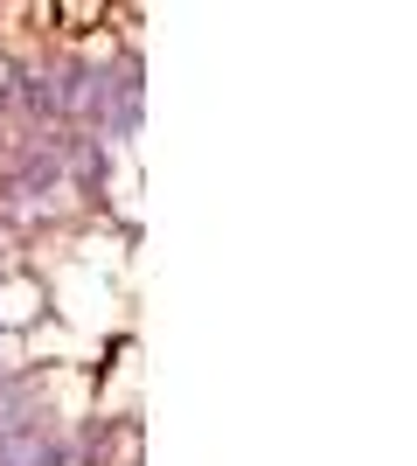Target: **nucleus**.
<instances>
[{
    "label": "nucleus",
    "mask_w": 417,
    "mask_h": 466,
    "mask_svg": "<svg viewBox=\"0 0 417 466\" xmlns=\"http://www.w3.org/2000/svg\"><path fill=\"white\" fill-rule=\"evenodd\" d=\"M35 307H42V286H28V279H21V286H0V320H7V328L28 320Z\"/></svg>",
    "instance_id": "obj_1"
},
{
    "label": "nucleus",
    "mask_w": 417,
    "mask_h": 466,
    "mask_svg": "<svg viewBox=\"0 0 417 466\" xmlns=\"http://www.w3.org/2000/svg\"><path fill=\"white\" fill-rule=\"evenodd\" d=\"M0 77H7V70H0Z\"/></svg>",
    "instance_id": "obj_2"
}]
</instances>
